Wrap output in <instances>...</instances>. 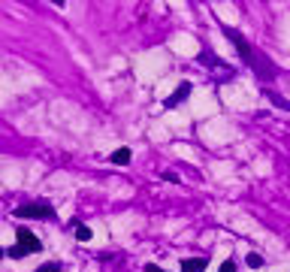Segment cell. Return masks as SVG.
<instances>
[{
  "instance_id": "5b68a950",
  "label": "cell",
  "mask_w": 290,
  "mask_h": 272,
  "mask_svg": "<svg viewBox=\"0 0 290 272\" xmlns=\"http://www.w3.org/2000/svg\"><path fill=\"white\" fill-rule=\"evenodd\" d=\"M130 157H133V154H130V148H115V151L109 154V160H112V164H118V167H127V164H130Z\"/></svg>"
},
{
  "instance_id": "9c48e42d",
  "label": "cell",
  "mask_w": 290,
  "mask_h": 272,
  "mask_svg": "<svg viewBox=\"0 0 290 272\" xmlns=\"http://www.w3.org/2000/svg\"><path fill=\"white\" fill-rule=\"evenodd\" d=\"M61 269H64L61 263H42V266H39L36 272H61Z\"/></svg>"
},
{
  "instance_id": "7a4b0ae2",
  "label": "cell",
  "mask_w": 290,
  "mask_h": 272,
  "mask_svg": "<svg viewBox=\"0 0 290 272\" xmlns=\"http://www.w3.org/2000/svg\"><path fill=\"white\" fill-rule=\"evenodd\" d=\"M15 239H18V245H21L24 251H39V248H42V242H39L30 230H24V227H21V230H15Z\"/></svg>"
},
{
  "instance_id": "3957f363",
  "label": "cell",
  "mask_w": 290,
  "mask_h": 272,
  "mask_svg": "<svg viewBox=\"0 0 290 272\" xmlns=\"http://www.w3.org/2000/svg\"><path fill=\"white\" fill-rule=\"evenodd\" d=\"M188 94H191V82H182V85H179V91H176L172 97H166V100H163V109H176L179 103H185V100H188Z\"/></svg>"
},
{
  "instance_id": "ba28073f",
  "label": "cell",
  "mask_w": 290,
  "mask_h": 272,
  "mask_svg": "<svg viewBox=\"0 0 290 272\" xmlns=\"http://www.w3.org/2000/svg\"><path fill=\"white\" fill-rule=\"evenodd\" d=\"M24 254H27V251H24L21 245H15V248H9V251H6V257H12V260H21Z\"/></svg>"
},
{
  "instance_id": "7c38bea8",
  "label": "cell",
  "mask_w": 290,
  "mask_h": 272,
  "mask_svg": "<svg viewBox=\"0 0 290 272\" xmlns=\"http://www.w3.org/2000/svg\"><path fill=\"white\" fill-rule=\"evenodd\" d=\"M0 257H6V251H3V248H0Z\"/></svg>"
},
{
  "instance_id": "277c9868",
  "label": "cell",
  "mask_w": 290,
  "mask_h": 272,
  "mask_svg": "<svg viewBox=\"0 0 290 272\" xmlns=\"http://www.w3.org/2000/svg\"><path fill=\"white\" fill-rule=\"evenodd\" d=\"M206 266H209L206 257H188V260H182V272H203Z\"/></svg>"
},
{
  "instance_id": "6da1fadb",
  "label": "cell",
  "mask_w": 290,
  "mask_h": 272,
  "mask_svg": "<svg viewBox=\"0 0 290 272\" xmlns=\"http://www.w3.org/2000/svg\"><path fill=\"white\" fill-rule=\"evenodd\" d=\"M15 218H36V221H48V218H54V206H48V203L18 206V209H15Z\"/></svg>"
},
{
  "instance_id": "8992f818",
  "label": "cell",
  "mask_w": 290,
  "mask_h": 272,
  "mask_svg": "<svg viewBox=\"0 0 290 272\" xmlns=\"http://www.w3.org/2000/svg\"><path fill=\"white\" fill-rule=\"evenodd\" d=\"M70 230H73V236H76L79 242H91V227H88V224H79V221H76V224H70Z\"/></svg>"
},
{
  "instance_id": "52a82bcc",
  "label": "cell",
  "mask_w": 290,
  "mask_h": 272,
  "mask_svg": "<svg viewBox=\"0 0 290 272\" xmlns=\"http://www.w3.org/2000/svg\"><path fill=\"white\" fill-rule=\"evenodd\" d=\"M245 263H248L251 269H260V266H263V257H260V254H248V257H245Z\"/></svg>"
},
{
  "instance_id": "8fae6325",
  "label": "cell",
  "mask_w": 290,
  "mask_h": 272,
  "mask_svg": "<svg viewBox=\"0 0 290 272\" xmlns=\"http://www.w3.org/2000/svg\"><path fill=\"white\" fill-rule=\"evenodd\" d=\"M145 272H166V269H160L157 263H145Z\"/></svg>"
},
{
  "instance_id": "30bf717a",
  "label": "cell",
  "mask_w": 290,
  "mask_h": 272,
  "mask_svg": "<svg viewBox=\"0 0 290 272\" xmlns=\"http://www.w3.org/2000/svg\"><path fill=\"white\" fill-rule=\"evenodd\" d=\"M221 272H236V263H233V260H224V263H221Z\"/></svg>"
}]
</instances>
